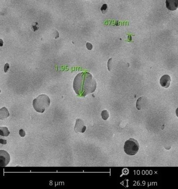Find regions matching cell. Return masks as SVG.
<instances>
[{"label": "cell", "instance_id": "obj_1", "mask_svg": "<svg viewBox=\"0 0 178 189\" xmlns=\"http://www.w3.org/2000/svg\"><path fill=\"white\" fill-rule=\"evenodd\" d=\"M96 87V81L88 72L80 73L75 76L74 80V90L80 97H85L89 94L94 92Z\"/></svg>", "mask_w": 178, "mask_h": 189}, {"label": "cell", "instance_id": "obj_2", "mask_svg": "<svg viewBox=\"0 0 178 189\" xmlns=\"http://www.w3.org/2000/svg\"><path fill=\"white\" fill-rule=\"evenodd\" d=\"M50 104L49 97L46 94H42L34 100L33 105L36 112L42 113L49 107Z\"/></svg>", "mask_w": 178, "mask_h": 189}, {"label": "cell", "instance_id": "obj_3", "mask_svg": "<svg viewBox=\"0 0 178 189\" xmlns=\"http://www.w3.org/2000/svg\"><path fill=\"white\" fill-rule=\"evenodd\" d=\"M139 145L137 140L134 138H130L126 141L124 144V151L129 156H134L139 151Z\"/></svg>", "mask_w": 178, "mask_h": 189}, {"label": "cell", "instance_id": "obj_4", "mask_svg": "<svg viewBox=\"0 0 178 189\" xmlns=\"http://www.w3.org/2000/svg\"><path fill=\"white\" fill-rule=\"evenodd\" d=\"M10 155L6 151L1 150L0 151V164L1 167H5L10 162Z\"/></svg>", "mask_w": 178, "mask_h": 189}, {"label": "cell", "instance_id": "obj_5", "mask_svg": "<svg viewBox=\"0 0 178 189\" xmlns=\"http://www.w3.org/2000/svg\"><path fill=\"white\" fill-rule=\"evenodd\" d=\"M86 129V127L84 125V123L82 120L78 119L76 120V124L74 126V131L76 133L80 132L84 133Z\"/></svg>", "mask_w": 178, "mask_h": 189}, {"label": "cell", "instance_id": "obj_6", "mask_svg": "<svg viewBox=\"0 0 178 189\" xmlns=\"http://www.w3.org/2000/svg\"><path fill=\"white\" fill-rule=\"evenodd\" d=\"M167 8L171 11H175L178 8V0H166Z\"/></svg>", "mask_w": 178, "mask_h": 189}, {"label": "cell", "instance_id": "obj_7", "mask_svg": "<svg viewBox=\"0 0 178 189\" xmlns=\"http://www.w3.org/2000/svg\"><path fill=\"white\" fill-rule=\"evenodd\" d=\"M171 78L170 75L168 74L163 75L162 76L160 80V83L162 87H165V88H168L170 86L171 84Z\"/></svg>", "mask_w": 178, "mask_h": 189}, {"label": "cell", "instance_id": "obj_8", "mask_svg": "<svg viewBox=\"0 0 178 189\" xmlns=\"http://www.w3.org/2000/svg\"><path fill=\"white\" fill-rule=\"evenodd\" d=\"M147 99L145 97H140L136 103V107L138 110H140L142 108H144L147 104Z\"/></svg>", "mask_w": 178, "mask_h": 189}, {"label": "cell", "instance_id": "obj_9", "mask_svg": "<svg viewBox=\"0 0 178 189\" xmlns=\"http://www.w3.org/2000/svg\"><path fill=\"white\" fill-rule=\"evenodd\" d=\"M9 115L8 111L6 107H3L1 109V119L3 120L7 118Z\"/></svg>", "mask_w": 178, "mask_h": 189}, {"label": "cell", "instance_id": "obj_10", "mask_svg": "<svg viewBox=\"0 0 178 189\" xmlns=\"http://www.w3.org/2000/svg\"><path fill=\"white\" fill-rule=\"evenodd\" d=\"M10 134V132L9 131L7 127H0V134L3 137H7Z\"/></svg>", "mask_w": 178, "mask_h": 189}, {"label": "cell", "instance_id": "obj_11", "mask_svg": "<svg viewBox=\"0 0 178 189\" xmlns=\"http://www.w3.org/2000/svg\"><path fill=\"white\" fill-rule=\"evenodd\" d=\"M101 117L104 120H107L109 118V115L108 112L107 110H104L101 112Z\"/></svg>", "mask_w": 178, "mask_h": 189}, {"label": "cell", "instance_id": "obj_12", "mask_svg": "<svg viewBox=\"0 0 178 189\" xmlns=\"http://www.w3.org/2000/svg\"><path fill=\"white\" fill-rule=\"evenodd\" d=\"M101 10L102 13H106L107 12V11H108V7H107V5L106 4H103V6H102V7H101Z\"/></svg>", "mask_w": 178, "mask_h": 189}, {"label": "cell", "instance_id": "obj_13", "mask_svg": "<svg viewBox=\"0 0 178 189\" xmlns=\"http://www.w3.org/2000/svg\"><path fill=\"white\" fill-rule=\"evenodd\" d=\"M10 68V66H9V64L8 63H6L5 64V66H4V71H5V73L7 72L9 68Z\"/></svg>", "mask_w": 178, "mask_h": 189}, {"label": "cell", "instance_id": "obj_14", "mask_svg": "<svg viewBox=\"0 0 178 189\" xmlns=\"http://www.w3.org/2000/svg\"><path fill=\"white\" fill-rule=\"evenodd\" d=\"M19 135L21 137H25L26 135L25 132L23 129H21L19 130Z\"/></svg>", "mask_w": 178, "mask_h": 189}, {"label": "cell", "instance_id": "obj_15", "mask_svg": "<svg viewBox=\"0 0 178 189\" xmlns=\"http://www.w3.org/2000/svg\"><path fill=\"white\" fill-rule=\"evenodd\" d=\"M86 47L88 50H92L93 48L92 45L91 43L87 42L86 44Z\"/></svg>", "mask_w": 178, "mask_h": 189}, {"label": "cell", "instance_id": "obj_16", "mask_svg": "<svg viewBox=\"0 0 178 189\" xmlns=\"http://www.w3.org/2000/svg\"><path fill=\"white\" fill-rule=\"evenodd\" d=\"M7 140H5V139H1V144H7Z\"/></svg>", "mask_w": 178, "mask_h": 189}, {"label": "cell", "instance_id": "obj_17", "mask_svg": "<svg viewBox=\"0 0 178 189\" xmlns=\"http://www.w3.org/2000/svg\"><path fill=\"white\" fill-rule=\"evenodd\" d=\"M176 116H177V117H178V108H177V109H176Z\"/></svg>", "mask_w": 178, "mask_h": 189}]
</instances>
